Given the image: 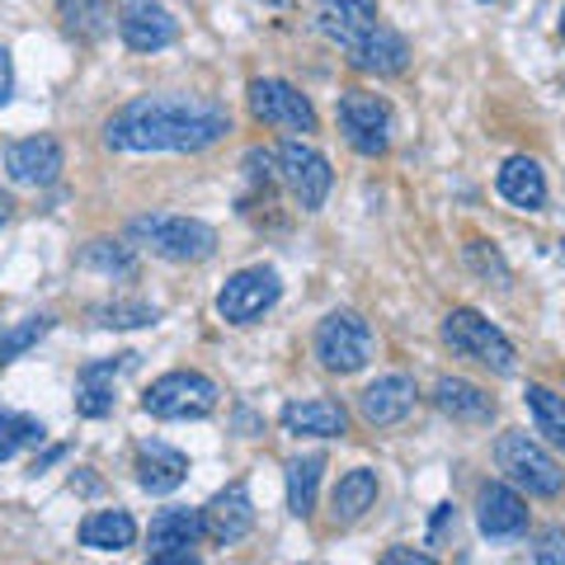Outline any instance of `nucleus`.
Masks as SVG:
<instances>
[{"label": "nucleus", "instance_id": "f257e3e1", "mask_svg": "<svg viewBox=\"0 0 565 565\" xmlns=\"http://www.w3.org/2000/svg\"><path fill=\"white\" fill-rule=\"evenodd\" d=\"M232 132L226 104L207 95H137L104 122L109 151H207Z\"/></svg>", "mask_w": 565, "mask_h": 565}, {"label": "nucleus", "instance_id": "f03ea898", "mask_svg": "<svg viewBox=\"0 0 565 565\" xmlns=\"http://www.w3.org/2000/svg\"><path fill=\"white\" fill-rule=\"evenodd\" d=\"M128 236L132 245L170 264H199L217 250V232L199 217H180V212H141V217H132Z\"/></svg>", "mask_w": 565, "mask_h": 565}, {"label": "nucleus", "instance_id": "7ed1b4c3", "mask_svg": "<svg viewBox=\"0 0 565 565\" xmlns=\"http://www.w3.org/2000/svg\"><path fill=\"white\" fill-rule=\"evenodd\" d=\"M444 344L452 353H462V359L490 367V373H500V377H509L519 367V353L509 344V334L500 326H490L486 316L471 311V307H452L444 316Z\"/></svg>", "mask_w": 565, "mask_h": 565}, {"label": "nucleus", "instance_id": "20e7f679", "mask_svg": "<svg viewBox=\"0 0 565 565\" xmlns=\"http://www.w3.org/2000/svg\"><path fill=\"white\" fill-rule=\"evenodd\" d=\"M494 462H500V471L514 481L519 490L527 494H542V500H552V494L565 490V471L552 452H546L533 434H500V444H494Z\"/></svg>", "mask_w": 565, "mask_h": 565}, {"label": "nucleus", "instance_id": "39448f33", "mask_svg": "<svg viewBox=\"0 0 565 565\" xmlns=\"http://www.w3.org/2000/svg\"><path fill=\"white\" fill-rule=\"evenodd\" d=\"M316 359H321V367H330V373H359V367H367V359H373V326L363 321L359 311H330L321 326H316Z\"/></svg>", "mask_w": 565, "mask_h": 565}, {"label": "nucleus", "instance_id": "423d86ee", "mask_svg": "<svg viewBox=\"0 0 565 565\" xmlns=\"http://www.w3.org/2000/svg\"><path fill=\"white\" fill-rule=\"evenodd\" d=\"M274 166H278V180L288 184V193L297 199V207L302 212H316L326 199H330V184H334V170L321 151L311 147V141H278V151H274Z\"/></svg>", "mask_w": 565, "mask_h": 565}, {"label": "nucleus", "instance_id": "0eeeda50", "mask_svg": "<svg viewBox=\"0 0 565 565\" xmlns=\"http://www.w3.org/2000/svg\"><path fill=\"white\" fill-rule=\"evenodd\" d=\"M141 411L156 419H203L217 411V382L203 373H166L147 386Z\"/></svg>", "mask_w": 565, "mask_h": 565}, {"label": "nucleus", "instance_id": "6e6552de", "mask_svg": "<svg viewBox=\"0 0 565 565\" xmlns=\"http://www.w3.org/2000/svg\"><path fill=\"white\" fill-rule=\"evenodd\" d=\"M334 118H340V132L359 156H382L392 147V109H386L382 95L344 90L334 104Z\"/></svg>", "mask_w": 565, "mask_h": 565}, {"label": "nucleus", "instance_id": "1a4fd4ad", "mask_svg": "<svg viewBox=\"0 0 565 565\" xmlns=\"http://www.w3.org/2000/svg\"><path fill=\"white\" fill-rule=\"evenodd\" d=\"M250 114L269 128L282 132H316V109L297 85L278 81V76H255L250 81Z\"/></svg>", "mask_w": 565, "mask_h": 565}, {"label": "nucleus", "instance_id": "9d476101", "mask_svg": "<svg viewBox=\"0 0 565 565\" xmlns=\"http://www.w3.org/2000/svg\"><path fill=\"white\" fill-rule=\"evenodd\" d=\"M282 297V282L274 269H241L222 282V292H217V316L222 321H232V326H250L259 321L264 311H269L274 302Z\"/></svg>", "mask_w": 565, "mask_h": 565}, {"label": "nucleus", "instance_id": "9b49d317", "mask_svg": "<svg viewBox=\"0 0 565 565\" xmlns=\"http://www.w3.org/2000/svg\"><path fill=\"white\" fill-rule=\"evenodd\" d=\"M62 170H66L62 141L47 137V132L24 137V141H10V147H6V174H10L14 184H24V189H47V184H57Z\"/></svg>", "mask_w": 565, "mask_h": 565}, {"label": "nucleus", "instance_id": "f8f14e48", "mask_svg": "<svg viewBox=\"0 0 565 565\" xmlns=\"http://www.w3.org/2000/svg\"><path fill=\"white\" fill-rule=\"evenodd\" d=\"M118 33L132 52H161L180 39V20H174L161 0H122Z\"/></svg>", "mask_w": 565, "mask_h": 565}, {"label": "nucleus", "instance_id": "ddd939ff", "mask_svg": "<svg viewBox=\"0 0 565 565\" xmlns=\"http://www.w3.org/2000/svg\"><path fill=\"white\" fill-rule=\"evenodd\" d=\"M199 514H203V537H212L217 546H236L241 537H250V527H255V500H250V490H245V481H236V486L212 494Z\"/></svg>", "mask_w": 565, "mask_h": 565}, {"label": "nucleus", "instance_id": "4468645a", "mask_svg": "<svg viewBox=\"0 0 565 565\" xmlns=\"http://www.w3.org/2000/svg\"><path fill=\"white\" fill-rule=\"evenodd\" d=\"M316 24H321V33L334 47L353 52L367 33L382 24L377 20V0H316Z\"/></svg>", "mask_w": 565, "mask_h": 565}, {"label": "nucleus", "instance_id": "2eb2a0df", "mask_svg": "<svg viewBox=\"0 0 565 565\" xmlns=\"http://www.w3.org/2000/svg\"><path fill=\"white\" fill-rule=\"evenodd\" d=\"M476 527H481L486 537H519L527 527L523 494L504 481H486L476 490Z\"/></svg>", "mask_w": 565, "mask_h": 565}, {"label": "nucleus", "instance_id": "dca6fc26", "mask_svg": "<svg viewBox=\"0 0 565 565\" xmlns=\"http://www.w3.org/2000/svg\"><path fill=\"white\" fill-rule=\"evenodd\" d=\"M415 401H419L415 377L392 373V377H377L373 386H363V396H359V415H363L367 424H373V429H392V424H401L405 415L415 411Z\"/></svg>", "mask_w": 565, "mask_h": 565}, {"label": "nucleus", "instance_id": "f3484780", "mask_svg": "<svg viewBox=\"0 0 565 565\" xmlns=\"http://www.w3.org/2000/svg\"><path fill=\"white\" fill-rule=\"evenodd\" d=\"M137 363V353H114V359H95L81 367L76 377V411L85 419H104L114 411V377L128 373V367Z\"/></svg>", "mask_w": 565, "mask_h": 565}, {"label": "nucleus", "instance_id": "a211bd4d", "mask_svg": "<svg viewBox=\"0 0 565 565\" xmlns=\"http://www.w3.org/2000/svg\"><path fill=\"white\" fill-rule=\"evenodd\" d=\"M137 481L147 494H170L189 481V457L180 448L161 444V438H147L137 444Z\"/></svg>", "mask_w": 565, "mask_h": 565}, {"label": "nucleus", "instance_id": "6ab92c4d", "mask_svg": "<svg viewBox=\"0 0 565 565\" xmlns=\"http://www.w3.org/2000/svg\"><path fill=\"white\" fill-rule=\"evenodd\" d=\"M344 57L353 71H367V76H401V71L411 66V43H405L392 24H377L359 47L344 52Z\"/></svg>", "mask_w": 565, "mask_h": 565}, {"label": "nucleus", "instance_id": "aec40b11", "mask_svg": "<svg viewBox=\"0 0 565 565\" xmlns=\"http://www.w3.org/2000/svg\"><path fill=\"white\" fill-rule=\"evenodd\" d=\"M282 429L297 438H340L349 429V415L340 401H292L282 405Z\"/></svg>", "mask_w": 565, "mask_h": 565}, {"label": "nucleus", "instance_id": "412c9836", "mask_svg": "<svg viewBox=\"0 0 565 565\" xmlns=\"http://www.w3.org/2000/svg\"><path fill=\"white\" fill-rule=\"evenodd\" d=\"M434 405L448 419H457V424H486V419H494V396L486 392V386L467 382V377H438Z\"/></svg>", "mask_w": 565, "mask_h": 565}, {"label": "nucleus", "instance_id": "4be33fe9", "mask_svg": "<svg viewBox=\"0 0 565 565\" xmlns=\"http://www.w3.org/2000/svg\"><path fill=\"white\" fill-rule=\"evenodd\" d=\"M494 189H500L504 203H514L523 212H537L546 203V174L533 156H509L500 174H494Z\"/></svg>", "mask_w": 565, "mask_h": 565}, {"label": "nucleus", "instance_id": "5701e85b", "mask_svg": "<svg viewBox=\"0 0 565 565\" xmlns=\"http://www.w3.org/2000/svg\"><path fill=\"white\" fill-rule=\"evenodd\" d=\"M203 537V514L199 509H161L147 527L151 556H180Z\"/></svg>", "mask_w": 565, "mask_h": 565}, {"label": "nucleus", "instance_id": "b1692460", "mask_svg": "<svg viewBox=\"0 0 565 565\" xmlns=\"http://www.w3.org/2000/svg\"><path fill=\"white\" fill-rule=\"evenodd\" d=\"M373 504H377V471L353 467V471L340 476V486H334V494H330V519L334 523H359Z\"/></svg>", "mask_w": 565, "mask_h": 565}, {"label": "nucleus", "instance_id": "393cba45", "mask_svg": "<svg viewBox=\"0 0 565 565\" xmlns=\"http://www.w3.org/2000/svg\"><path fill=\"white\" fill-rule=\"evenodd\" d=\"M57 20L71 39L99 43L114 29V0H57Z\"/></svg>", "mask_w": 565, "mask_h": 565}, {"label": "nucleus", "instance_id": "a878e982", "mask_svg": "<svg viewBox=\"0 0 565 565\" xmlns=\"http://www.w3.org/2000/svg\"><path fill=\"white\" fill-rule=\"evenodd\" d=\"M137 542V523L128 509H99L81 523V546H90V552H122V546Z\"/></svg>", "mask_w": 565, "mask_h": 565}, {"label": "nucleus", "instance_id": "bb28decb", "mask_svg": "<svg viewBox=\"0 0 565 565\" xmlns=\"http://www.w3.org/2000/svg\"><path fill=\"white\" fill-rule=\"evenodd\" d=\"M321 471H326L321 452H307V457H292L288 462V509L297 519H311L316 490H321Z\"/></svg>", "mask_w": 565, "mask_h": 565}, {"label": "nucleus", "instance_id": "cd10ccee", "mask_svg": "<svg viewBox=\"0 0 565 565\" xmlns=\"http://www.w3.org/2000/svg\"><path fill=\"white\" fill-rule=\"evenodd\" d=\"M523 396H527V411H533V419H537V434L552 448L565 452V396H556L552 386H542V382H527Z\"/></svg>", "mask_w": 565, "mask_h": 565}, {"label": "nucleus", "instance_id": "c85d7f7f", "mask_svg": "<svg viewBox=\"0 0 565 565\" xmlns=\"http://www.w3.org/2000/svg\"><path fill=\"white\" fill-rule=\"evenodd\" d=\"M43 434H47L43 419L20 415V411H0V462H10V457L24 448H39Z\"/></svg>", "mask_w": 565, "mask_h": 565}, {"label": "nucleus", "instance_id": "c756f323", "mask_svg": "<svg viewBox=\"0 0 565 565\" xmlns=\"http://www.w3.org/2000/svg\"><path fill=\"white\" fill-rule=\"evenodd\" d=\"M85 269L95 274H109V278H137V255L132 245H118V241H90L81 255Z\"/></svg>", "mask_w": 565, "mask_h": 565}, {"label": "nucleus", "instance_id": "7c9ffc66", "mask_svg": "<svg viewBox=\"0 0 565 565\" xmlns=\"http://www.w3.org/2000/svg\"><path fill=\"white\" fill-rule=\"evenodd\" d=\"M151 321H156V307L141 302V297H118V302L95 307V326H104V330H137Z\"/></svg>", "mask_w": 565, "mask_h": 565}, {"label": "nucleus", "instance_id": "2f4dec72", "mask_svg": "<svg viewBox=\"0 0 565 565\" xmlns=\"http://www.w3.org/2000/svg\"><path fill=\"white\" fill-rule=\"evenodd\" d=\"M47 330H52V316H29V321L10 326L6 334H0V363H14L20 353H29Z\"/></svg>", "mask_w": 565, "mask_h": 565}, {"label": "nucleus", "instance_id": "473e14b6", "mask_svg": "<svg viewBox=\"0 0 565 565\" xmlns=\"http://www.w3.org/2000/svg\"><path fill=\"white\" fill-rule=\"evenodd\" d=\"M537 565H565V527H542L537 533Z\"/></svg>", "mask_w": 565, "mask_h": 565}, {"label": "nucleus", "instance_id": "72a5a7b5", "mask_svg": "<svg viewBox=\"0 0 565 565\" xmlns=\"http://www.w3.org/2000/svg\"><path fill=\"white\" fill-rule=\"evenodd\" d=\"M377 565H438L434 556H424V552H415V546H392Z\"/></svg>", "mask_w": 565, "mask_h": 565}, {"label": "nucleus", "instance_id": "f704fd0d", "mask_svg": "<svg viewBox=\"0 0 565 565\" xmlns=\"http://www.w3.org/2000/svg\"><path fill=\"white\" fill-rule=\"evenodd\" d=\"M14 95V62H10V52L0 47V104H6Z\"/></svg>", "mask_w": 565, "mask_h": 565}, {"label": "nucleus", "instance_id": "c9c22d12", "mask_svg": "<svg viewBox=\"0 0 565 565\" xmlns=\"http://www.w3.org/2000/svg\"><path fill=\"white\" fill-rule=\"evenodd\" d=\"M147 565H203V561L193 556V552H180V556H151Z\"/></svg>", "mask_w": 565, "mask_h": 565}, {"label": "nucleus", "instance_id": "e433bc0d", "mask_svg": "<svg viewBox=\"0 0 565 565\" xmlns=\"http://www.w3.org/2000/svg\"><path fill=\"white\" fill-rule=\"evenodd\" d=\"M10 212H14V199H10V193H6V189H0V226H6V222H10Z\"/></svg>", "mask_w": 565, "mask_h": 565}, {"label": "nucleus", "instance_id": "4c0bfd02", "mask_svg": "<svg viewBox=\"0 0 565 565\" xmlns=\"http://www.w3.org/2000/svg\"><path fill=\"white\" fill-rule=\"evenodd\" d=\"M255 6H269V10H282V6H292V0H255Z\"/></svg>", "mask_w": 565, "mask_h": 565}, {"label": "nucleus", "instance_id": "58836bf2", "mask_svg": "<svg viewBox=\"0 0 565 565\" xmlns=\"http://www.w3.org/2000/svg\"><path fill=\"white\" fill-rule=\"evenodd\" d=\"M556 33H561V39H565V10H561V24H556Z\"/></svg>", "mask_w": 565, "mask_h": 565}, {"label": "nucleus", "instance_id": "ea45409f", "mask_svg": "<svg viewBox=\"0 0 565 565\" xmlns=\"http://www.w3.org/2000/svg\"><path fill=\"white\" fill-rule=\"evenodd\" d=\"M561 259H565V241H561Z\"/></svg>", "mask_w": 565, "mask_h": 565}, {"label": "nucleus", "instance_id": "a19ab883", "mask_svg": "<svg viewBox=\"0 0 565 565\" xmlns=\"http://www.w3.org/2000/svg\"><path fill=\"white\" fill-rule=\"evenodd\" d=\"M486 6H490V0H486Z\"/></svg>", "mask_w": 565, "mask_h": 565}]
</instances>
